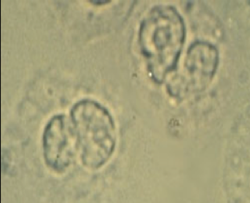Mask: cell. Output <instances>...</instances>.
Masks as SVG:
<instances>
[{
	"instance_id": "cell-2",
	"label": "cell",
	"mask_w": 250,
	"mask_h": 203,
	"mask_svg": "<svg viewBox=\"0 0 250 203\" xmlns=\"http://www.w3.org/2000/svg\"><path fill=\"white\" fill-rule=\"evenodd\" d=\"M70 121L84 167L93 171L104 167L113 156L117 143L110 112L98 101L83 99L72 106Z\"/></svg>"
},
{
	"instance_id": "cell-3",
	"label": "cell",
	"mask_w": 250,
	"mask_h": 203,
	"mask_svg": "<svg viewBox=\"0 0 250 203\" xmlns=\"http://www.w3.org/2000/svg\"><path fill=\"white\" fill-rule=\"evenodd\" d=\"M219 52L216 46L205 41H197L189 46L184 59V69L177 79L169 85L173 97L205 91L218 70Z\"/></svg>"
},
{
	"instance_id": "cell-1",
	"label": "cell",
	"mask_w": 250,
	"mask_h": 203,
	"mask_svg": "<svg viewBox=\"0 0 250 203\" xmlns=\"http://www.w3.org/2000/svg\"><path fill=\"white\" fill-rule=\"evenodd\" d=\"M186 36L184 18L174 6H154L142 20L139 47L150 77L156 84H163L167 76L176 70Z\"/></svg>"
},
{
	"instance_id": "cell-5",
	"label": "cell",
	"mask_w": 250,
	"mask_h": 203,
	"mask_svg": "<svg viewBox=\"0 0 250 203\" xmlns=\"http://www.w3.org/2000/svg\"><path fill=\"white\" fill-rule=\"evenodd\" d=\"M89 2L94 4V5L101 6V5H104V4L109 3L110 1H89Z\"/></svg>"
},
{
	"instance_id": "cell-4",
	"label": "cell",
	"mask_w": 250,
	"mask_h": 203,
	"mask_svg": "<svg viewBox=\"0 0 250 203\" xmlns=\"http://www.w3.org/2000/svg\"><path fill=\"white\" fill-rule=\"evenodd\" d=\"M43 153L47 167L63 173L70 167L77 149L71 121L64 114H55L48 121L43 133Z\"/></svg>"
}]
</instances>
